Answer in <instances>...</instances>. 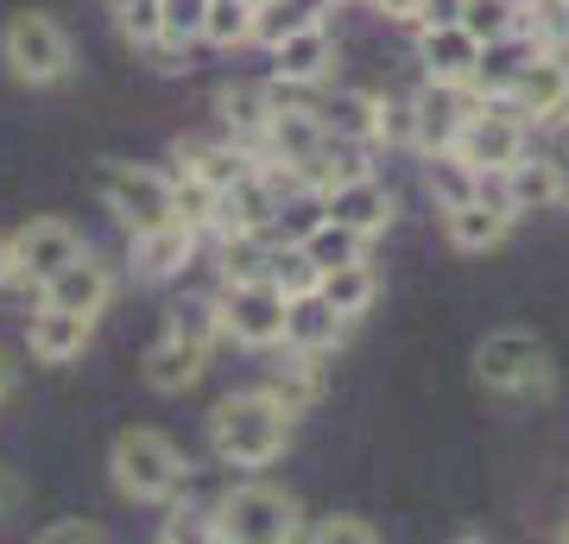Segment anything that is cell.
Masks as SVG:
<instances>
[{
	"instance_id": "obj_15",
	"label": "cell",
	"mask_w": 569,
	"mask_h": 544,
	"mask_svg": "<svg viewBox=\"0 0 569 544\" xmlns=\"http://www.w3.org/2000/svg\"><path fill=\"white\" fill-rule=\"evenodd\" d=\"M443 228H449V247L456 254H488V247L507 241L512 209H507V197H488V184H481V197L443 209Z\"/></svg>"
},
{
	"instance_id": "obj_10",
	"label": "cell",
	"mask_w": 569,
	"mask_h": 544,
	"mask_svg": "<svg viewBox=\"0 0 569 544\" xmlns=\"http://www.w3.org/2000/svg\"><path fill=\"white\" fill-rule=\"evenodd\" d=\"M323 140H329V127H323V115L317 108H291V101H272V121H266V140H260V152L272 165H284L291 178H305V165L323 152ZM305 190V184H298Z\"/></svg>"
},
{
	"instance_id": "obj_25",
	"label": "cell",
	"mask_w": 569,
	"mask_h": 544,
	"mask_svg": "<svg viewBox=\"0 0 569 544\" xmlns=\"http://www.w3.org/2000/svg\"><path fill=\"white\" fill-rule=\"evenodd\" d=\"M317 115H323L329 133L373 146V140H380V127H387V101L373 96V89H336V96H329L323 108H317Z\"/></svg>"
},
{
	"instance_id": "obj_11",
	"label": "cell",
	"mask_w": 569,
	"mask_h": 544,
	"mask_svg": "<svg viewBox=\"0 0 569 544\" xmlns=\"http://www.w3.org/2000/svg\"><path fill=\"white\" fill-rule=\"evenodd\" d=\"M317 209H323L329 222H348L355 235H367V241H373V235H387L392 216H399V209H392V190H387L380 178H373V171L329 184L323 197H317Z\"/></svg>"
},
{
	"instance_id": "obj_31",
	"label": "cell",
	"mask_w": 569,
	"mask_h": 544,
	"mask_svg": "<svg viewBox=\"0 0 569 544\" xmlns=\"http://www.w3.org/2000/svg\"><path fill=\"white\" fill-rule=\"evenodd\" d=\"M171 336L216 348V336H222V304L216 298H178L171 304Z\"/></svg>"
},
{
	"instance_id": "obj_47",
	"label": "cell",
	"mask_w": 569,
	"mask_h": 544,
	"mask_svg": "<svg viewBox=\"0 0 569 544\" xmlns=\"http://www.w3.org/2000/svg\"><path fill=\"white\" fill-rule=\"evenodd\" d=\"M557 7H563V13H569V0H557Z\"/></svg>"
},
{
	"instance_id": "obj_21",
	"label": "cell",
	"mask_w": 569,
	"mask_h": 544,
	"mask_svg": "<svg viewBox=\"0 0 569 544\" xmlns=\"http://www.w3.org/2000/svg\"><path fill=\"white\" fill-rule=\"evenodd\" d=\"M203 367H209V348L183 343L171 329H164V343L146 348V386H152V393H190V386L203 380Z\"/></svg>"
},
{
	"instance_id": "obj_3",
	"label": "cell",
	"mask_w": 569,
	"mask_h": 544,
	"mask_svg": "<svg viewBox=\"0 0 569 544\" xmlns=\"http://www.w3.org/2000/svg\"><path fill=\"white\" fill-rule=\"evenodd\" d=\"M108 468H114V487H121L127 501H171V487H178V475L190 463H183V449L164 437V431H152V424H133V431H121L114 437V449H108Z\"/></svg>"
},
{
	"instance_id": "obj_42",
	"label": "cell",
	"mask_w": 569,
	"mask_h": 544,
	"mask_svg": "<svg viewBox=\"0 0 569 544\" xmlns=\"http://www.w3.org/2000/svg\"><path fill=\"white\" fill-rule=\"evenodd\" d=\"M20 279V254H13V235H0V291Z\"/></svg>"
},
{
	"instance_id": "obj_23",
	"label": "cell",
	"mask_w": 569,
	"mask_h": 544,
	"mask_svg": "<svg viewBox=\"0 0 569 544\" xmlns=\"http://www.w3.org/2000/svg\"><path fill=\"white\" fill-rule=\"evenodd\" d=\"M222 494H228V487H216L203 468H183L178 487H171V520H164V538H183V532H203V538H209Z\"/></svg>"
},
{
	"instance_id": "obj_46",
	"label": "cell",
	"mask_w": 569,
	"mask_h": 544,
	"mask_svg": "<svg viewBox=\"0 0 569 544\" xmlns=\"http://www.w3.org/2000/svg\"><path fill=\"white\" fill-rule=\"evenodd\" d=\"M512 7H531V0H512Z\"/></svg>"
},
{
	"instance_id": "obj_35",
	"label": "cell",
	"mask_w": 569,
	"mask_h": 544,
	"mask_svg": "<svg viewBox=\"0 0 569 544\" xmlns=\"http://www.w3.org/2000/svg\"><path fill=\"white\" fill-rule=\"evenodd\" d=\"M152 7H159L164 39H178V44H197V39H203V26H209V0H152Z\"/></svg>"
},
{
	"instance_id": "obj_5",
	"label": "cell",
	"mask_w": 569,
	"mask_h": 544,
	"mask_svg": "<svg viewBox=\"0 0 569 544\" xmlns=\"http://www.w3.org/2000/svg\"><path fill=\"white\" fill-rule=\"evenodd\" d=\"M96 197L114 209V222L127 235L140 228H159V222H178V197H171V178L152 171V165H121V159H102L96 165Z\"/></svg>"
},
{
	"instance_id": "obj_17",
	"label": "cell",
	"mask_w": 569,
	"mask_h": 544,
	"mask_svg": "<svg viewBox=\"0 0 569 544\" xmlns=\"http://www.w3.org/2000/svg\"><path fill=\"white\" fill-rule=\"evenodd\" d=\"M329 63H336V39L323 32V20L298 26L291 39L272 44V82H291V89H305V82H323Z\"/></svg>"
},
{
	"instance_id": "obj_24",
	"label": "cell",
	"mask_w": 569,
	"mask_h": 544,
	"mask_svg": "<svg viewBox=\"0 0 569 544\" xmlns=\"http://www.w3.org/2000/svg\"><path fill=\"white\" fill-rule=\"evenodd\" d=\"M272 89H260V82H228V89H216V115H222L228 140L241 146H260L266 140V121H272Z\"/></svg>"
},
{
	"instance_id": "obj_9",
	"label": "cell",
	"mask_w": 569,
	"mask_h": 544,
	"mask_svg": "<svg viewBox=\"0 0 569 544\" xmlns=\"http://www.w3.org/2000/svg\"><path fill=\"white\" fill-rule=\"evenodd\" d=\"M406 108H411V146L430 159V152H449V146H456L462 121L481 108V101L468 96V82H430L425 77V89H418Z\"/></svg>"
},
{
	"instance_id": "obj_41",
	"label": "cell",
	"mask_w": 569,
	"mask_h": 544,
	"mask_svg": "<svg viewBox=\"0 0 569 544\" xmlns=\"http://www.w3.org/2000/svg\"><path fill=\"white\" fill-rule=\"evenodd\" d=\"M373 7H380L387 20H399V26H418V7H425V0H373Z\"/></svg>"
},
{
	"instance_id": "obj_20",
	"label": "cell",
	"mask_w": 569,
	"mask_h": 544,
	"mask_svg": "<svg viewBox=\"0 0 569 544\" xmlns=\"http://www.w3.org/2000/svg\"><path fill=\"white\" fill-rule=\"evenodd\" d=\"M178 165L190 178H203L209 190H228V184H241L260 159L241 140H178Z\"/></svg>"
},
{
	"instance_id": "obj_43",
	"label": "cell",
	"mask_w": 569,
	"mask_h": 544,
	"mask_svg": "<svg viewBox=\"0 0 569 544\" xmlns=\"http://www.w3.org/2000/svg\"><path fill=\"white\" fill-rule=\"evenodd\" d=\"M557 202L569 209V159H557Z\"/></svg>"
},
{
	"instance_id": "obj_27",
	"label": "cell",
	"mask_w": 569,
	"mask_h": 544,
	"mask_svg": "<svg viewBox=\"0 0 569 544\" xmlns=\"http://www.w3.org/2000/svg\"><path fill=\"white\" fill-rule=\"evenodd\" d=\"M329 298V310L342 323H355V317H367L373 310V298H380V279H373V266L367 260H355V266H336V273H323V285H317Z\"/></svg>"
},
{
	"instance_id": "obj_28",
	"label": "cell",
	"mask_w": 569,
	"mask_h": 544,
	"mask_svg": "<svg viewBox=\"0 0 569 544\" xmlns=\"http://www.w3.org/2000/svg\"><path fill=\"white\" fill-rule=\"evenodd\" d=\"M545 202H557V159L519 152V159L507 165V209L526 216V209H545Z\"/></svg>"
},
{
	"instance_id": "obj_44",
	"label": "cell",
	"mask_w": 569,
	"mask_h": 544,
	"mask_svg": "<svg viewBox=\"0 0 569 544\" xmlns=\"http://www.w3.org/2000/svg\"><path fill=\"white\" fill-rule=\"evenodd\" d=\"M7 386H13V367L0 362V399H7Z\"/></svg>"
},
{
	"instance_id": "obj_16",
	"label": "cell",
	"mask_w": 569,
	"mask_h": 544,
	"mask_svg": "<svg viewBox=\"0 0 569 544\" xmlns=\"http://www.w3.org/2000/svg\"><path fill=\"white\" fill-rule=\"evenodd\" d=\"M418 63H425L430 82H468L475 77V63H481V39H475L462 20L418 26Z\"/></svg>"
},
{
	"instance_id": "obj_22",
	"label": "cell",
	"mask_w": 569,
	"mask_h": 544,
	"mask_svg": "<svg viewBox=\"0 0 569 544\" xmlns=\"http://www.w3.org/2000/svg\"><path fill=\"white\" fill-rule=\"evenodd\" d=\"M342 329H348V323L329 310L323 291L284 304V348H298V355H329V348L342 343Z\"/></svg>"
},
{
	"instance_id": "obj_4",
	"label": "cell",
	"mask_w": 569,
	"mask_h": 544,
	"mask_svg": "<svg viewBox=\"0 0 569 544\" xmlns=\"http://www.w3.org/2000/svg\"><path fill=\"white\" fill-rule=\"evenodd\" d=\"M475 374L488 393H507V399H550L557 386V367H550V348L526 329H500L475 348Z\"/></svg>"
},
{
	"instance_id": "obj_30",
	"label": "cell",
	"mask_w": 569,
	"mask_h": 544,
	"mask_svg": "<svg viewBox=\"0 0 569 544\" xmlns=\"http://www.w3.org/2000/svg\"><path fill=\"white\" fill-rule=\"evenodd\" d=\"M456 20H462L481 44H493V39H507V32L526 26V7H512V0H462V13H456Z\"/></svg>"
},
{
	"instance_id": "obj_2",
	"label": "cell",
	"mask_w": 569,
	"mask_h": 544,
	"mask_svg": "<svg viewBox=\"0 0 569 544\" xmlns=\"http://www.w3.org/2000/svg\"><path fill=\"white\" fill-rule=\"evenodd\" d=\"M209 538H234V544H291L305 538V506L291 501L284 487L272 482H241L228 487L222 506H216V525Z\"/></svg>"
},
{
	"instance_id": "obj_34",
	"label": "cell",
	"mask_w": 569,
	"mask_h": 544,
	"mask_svg": "<svg viewBox=\"0 0 569 544\" xmlns=\"http://www.w3.org/2000/svg\"><path fill=\"white\" fill-rule=\"evenodd\" d=\"M272 393H279L291 412H298V405H310L317 393H323V355H298V348H291V367L272 380Z\"/></svg>"
},
{
	"instance_id": "obj_33",
	"label": "cell",
	"mask_w": 569,
	"mask_h": 544,
	"mask_svg": "<svg viewBox=\"0 0 569 544\" xmlns=\"http://www.w3.org/2000/svg\"><path fill=\"white\" fill-rule=\"evenodd\" d=\"M272 285H279L284 304H291V298H310V291L323 285V273L310 266L305 247H272Z\"/></svg>"
},
{
	"instance_id": "obj_32",
	"label": "cell",
	"mask_w": 569,
	"mask_h": 544,
	"mask_svg": "<svg viewBox=\"0 0 569 544\" xmlns=\"http://www.w3.org/2000/svg\"><path fill=\"white\" fill-rule=\"evenodd\" d=\"M203 39H209V44H222V51L247 44V39H253V0H209Z\"/></svg>"
},
{
	"instance_id": "obj_18",
	"label": "cell",
	"mask_w": 569,
	"mask_h": 544,
	"mask_svg": "<svg viewBox=\"0 0 569 544\" xmlns=\"http://www.w3.org/2000/svg\"><path fill=\"white\" fill-rule=\"evenodd\" d=\"M190 254H197V228L178 216V222L140 228L127 260H133V273H140V279H171V273H183V266H190Z\"/></svg>"
},
{
	"instance_id": "obj_39",
	"label": "cell",
	"mask_w": 569,
	"mask_h": 544,
	"mask_svg": "<svg viewBox=\"0 0 569 544\" xmlns=\"http://www.w3.org/2000/svg\"><path fill=\"white\" fill-rule=\"evenodd\" d=\"M96 544L102 538V525H89V520H63V525H51V532H44V544Z\"/></svg>"
},
{
	"instance_id": "obj_7",
	"label": "cell",
	"mask_w": 569,
	"mask_h": 544,
	"mask_svg": "<svg viewBox=\"0 0 569 544\" xmlns=\"http://www.w3.org/2000/svg\"><path fill=\"white\" fill-rule=\"evenodd\" d=\"M222 336L241 348H279L284 343V291L272 279H222Z\"/></svg>"
},
{
	"instance_id": "obj_1",
	"label": "cell",
	"mask_w": 569,
	"mask_h": 544,
	"mask_svg": "<svg viewBox=\"0 0 569 544\" xmlns=\"http://www.w3.org/2000/svg\"><path fill=\"white\" fill-rule=\"evenodd\" d=\"M291 405L272 393V386H253V393H228L209 418V444H216V463L222 468H266L279 463L284 444H291Z\"/></svg>"
},
{
	"instance_id": "obj_19",
	"label": "cell",
	"mask_w": 569,
	"mask_h": 544,
	"mask_svg": "<svg viewBox=\"0 0 569 544\" xmlns=\"http://www.w3.org/2000/svg\"><path fill=\"white\" fill-rule=\"evenodd\" d=\"M563 89H569V51L545 44V51L519 70V82H512L507 101L519 108V115H531V121H550V108L563 101Z\"/></svg>"
},
{
	"instance_id": "obj_38",
	"label": "cell",
	"mask_w": 569,
	"mask_h": 544,
	"mask_svg": "<svg viewBox=\"0 0 569 544\" xmlns=\"http://www.w3.org/2000/svg\"><path fill=\"white\" fill-rule=\"evenodd\" d=\"M133 51H140L152 70H183V51H190V44H178V39H164V32H152V39L133 44Z\"/></svg>"
},
{
	"instance_id": "obj_26",
	"label": "cell",
	"mask_w": 569,
	"mask_h": 544,
	"mask_svg": "<svg viewBox=\"0 0 569 544\" xmlns=\"http://www.w3.org/2000/svg\"><path fill=\"white\" fill-rule=\"evenodd\" d=\"M298 247L310 254V266H317V273H336V266L367 260V235H355L348 222H329V216H317V222L298 235Z\"/></svg>"
},
{
	"instance_id": "obj_40",
	"label": "cell",
	"mask_w": 569,
	"mask_h": 544,
	"mask_svg": "<svg viewBox=\"0 0 569 544\" xmlns=\"http://www.w3.org/2000/svg\"><path fill=\"white\" fill-rule=\"evenodd\" d=\"M456 13H462V0H425L418 7V26H449Z\"/></svg>"
},
{
	"instance_id": "obj_13",
	"label": "cell",
	"mask_w": 569,
	"mask_h": 544,
	"mask_svg": "<svg viewBox=\"0 0 569 544\" xmlns=\"http://www.w3.org/2000/svg\"><path fill=\"white\" fill-rule=\"evenodd\" d=\"M26 343H32V362L70 367V362H82V348L96 343V317H77V310L39 304V310H32V329H26Z\"/></svg>"
},
{
	"instance_id": "obj_36",
	"label": "cell",
	"mask_w": 569,
	"mask_h": 544,
	"mask_svg": "<svg viewBox=\"0 0 569 544\" xmlns=\"http://www.w3.org/2000/svg\"><path fill=\"white\" fill-rule=\"evenodd\" d=\"M171 197H178V216L190 228H209V222H216V197H222V190H209L203 178H190V171H183V178H171Z\"/></svg>"
},
{
	"instance_id": "obj_37",
	"label": "cell",
	"mask_w": 569,
	"mask_h": 544,
	"mask_svg": "<svg viewBox=\"0 0 569 544\" xmlns=\"http://www.w3.org/2000/svg\"><path fill=\"white\" fill-rule=\"evenodd\" d=\"M305 538L310 544H373L380 532H373L367 520H355V513H329V520L305 525Z\"/></svg>"
},
{
	"instance_id": "obj_45",
	"label": "cell",
	"mask_w": 569,
	"mask_h": 544,
	"mask_svg": "<svg viewBox=\"0 0 569 544\" xmlns=\"http://www.w3.org/2000/svg\"><path fill=\"white\" fill-rule=\"evenodd\" d=\"M108 7H114V13H121V7H127V0H108Z\"/></svg>"
},
{
	"instance_id": "obj_12",
	"label": "cell",
	"mask_w": 569,
	"mask_h": 544,
	"mask_svg": "<svg viewBox=\"0 0 569 544\" xmlns=\"http://www.w3.org/2000/svg\"><path fill=\"white\" fill-rule=\"evenodd\" d=\"M108 298H114V273H108L89 247H82L70 266H58L51 279H44V304H58V310H77V317H102Z\"/></svg>"
},
{
	"instance_id": "obj_29",
	"label": "cell",
	"mask_w": 569,
	"mask_h": 544,
	"mask_svg": "<svg viewBox=\"0 0 569 544\" xmlns=\"http://www.w3.org/2000/svg\"><path fill=\"white\" fill-rule=\"evenodd\" d=\"M425 184H430V202H437V209H456V202L481 197V171H475L456 146H449V152H430Z\"/></svg>"
},
{
	"instance_id": "obj_14",
	"label": "cell",
	"mask_w": 569,
	"mask_h": 544,
	"mask_svg": "<svg viewBox=\"0 0 569 544\" xmlns=\"http://www.w3.org/2000/svg\"><path fill=\"white\" fill-rule=\"evenodd\" d=\"M13 254H20V273H26V279L44 285L58 266H70V260L82 254V235L63 222V216H32V222L13 235Z\"/></svg>"
},
{
	"instance_id": "obj_6",
	"label": "cell",
	"mask_w": 569,
	"mask_h": 544,
	"mask_svg": "<svg viewBox=\"0 0 569 544\" xmlns=\"http://www.w3.org/2000/svg\"><path fill=\"white\" fill-rule=\"evenodd\" d=\"M0 58H7V70H13L20 82L51 89V82L70 77L77 51H70V32H63L51 13H13L7 32H0Z\"/></svg>"
},
{
	"instance_id": "obj_8",
	"label": "cell",
	"mask_w": 569,
	"mask_h": 544,
	"mask_svg": "<svg viewBox=\"0 0 569 544\" xmlns=\"http://www.w3.org/2000/svg\"><path fill=\"white\" fill-rule=\"evenodd\" d=\"M456 152L481 171V184L507 178V165L526 152V121H519V108H512V101H481L462 121V133H456Z\"/></svg>"
}]
</instances>
